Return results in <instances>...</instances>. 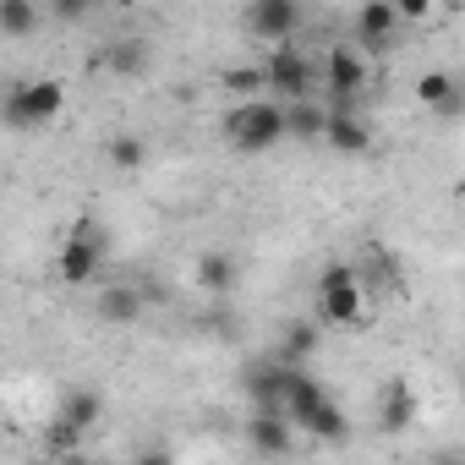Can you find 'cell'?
I'll list each match as a JSON object with an SVG mask.
<instances>
[{"label": "cell", "mask_w": 465, "mask_h": 465, "mask_svg": "<svg viewBox=\"0 0 465 465\" xmlns=\"http://www.w3.org/2000/svg\"><path fill=\"white\" fill-rule=\"evenodd\" d=\"M219 137L230 153H269L291 137V104L280 99H236L219 115Z\"/></svg>", "instance_id": "6da1fadb"}, {"label": "cell", "mask_w": 465, "mask_h": 465, "mask_svg": "<svg viewBox=\"0 0 465 465\" xmlns=\"http://www.w3.org/2000/svg\"><path fill=\"white\" fill-rule=\"evenodd\" d=\"M318 318L329 329H367L372 323V285L351 263H329L318 274Z\"/></svg>", "instance_id": "7a4b0ae2"}, {"label": "cell", "mask_w": 465, "mask_h": 465, "mask_svg": "<svg viewBox=\"0 0 465 465\" xmlns=\"http://www.w3.org/2000/svg\"><path fill=\"white\" fill-rule=\"evenodd\" d=\"M104 258H110V230L94 213H83V219H72V230H66L61 247H55V280L83 291V285L99 280Z\"/></svg>", "instance_id": "3957f363"}, {"label": "cell", "mask_w": 465, "mask_h": 465, "mask_svg": "<svg viewBox=\"0 0 465 465\" xmlns=\"http://www.w3.org/2000/svg\"><path fill=\"white\" fill-rule=\"evenodd\" d=\"M61 110H66V83L61 77H17L6 88V104H0L12 132L50 126V121H61Z\"/></svg>", "instance_id": "277c9868"}, {"label": "cell", "mask_w": 465, "mask_h": 465, "mask_svg": "<svg viewBox=\"0 0 465 465\" xmlns=\"http://www.w3.org/2000/svg\"><path fill=\"white\" fill-rule=\"evenodd\" d=\"M99 421H104V394L77 383V389L61 394V405H55V416H50V443H45V449L66 460V454H77V443H83Z\"/></svg>", "instance_id": "5b68a950"}, {"label": "cell", "mask_w": 465, "mask_h": 465, "mask_svg": "<svg viewBox=\"0 0 465 465\" xmlns=\"http://www.w3.org/2000/svg\"><path fill=\"white\" fill-rule=\"evenodd\" d=\"M263 66H269V94H280L285 104H296V99H307V94H312L318 66H312V55H307V50H296V45H274Z\"/></svg>", "instance_id": "8992f818"}, {"label": "cell", "mask_w": 465, "mask_h": 465, "mask_svg": "<svg viewBox=\"0 0 465 465\" xmlns=\"http://www.w3.org/2000/svg\"><path fill=\"white\" fill-rule=\"evenodd\" d=\"M323 83H329L334 104H356V99L367 94L372 72H367V61H361V55H356L351 45H334V50L323 55Z\"/></svg>", "instance_id": "52a82bcc"}, {"label": "cell", "mask_w": 465, "mask_h": 465, "mask_svg": "<svg viewBox=\"0 0 465 465\" xmlns=\"http://www.w3.org/2000/svg\"><path fill=\"white\" fill-rule=\"evenodd\" d=\"M416 104L427 115H438V121H460L465 115V83L449 66H432V72L416 77Z\"/></svg>", "instance_id": "ba28073f"}, {"label": "cell", "mask_w": 465, "mask_h": 465, "mask_svg": "<svg viewBox=\"0 0 465 465\" xmlns=\"http://www.w3.org/2000/svg\"><path fill=\"white\" fill-rule=\"evenodd\" d=\"M394 34H400V12H394V0H361L356 6V17H351V39L361 45V50H389L394 45Z\"/></svg>", "instance_id": "9c48e42d"}, {"label": "cell", "mask_w": 465, "mask_h": 465, "mask_svg": "<svg viewBox=\"0 0 465 465\" xmlns=\"http://www.w3.org/2000/svg\"><path fill=\"white\" fill-rule=\"evenodd\" d=\"M323 148H334L340 159H361V153H372V126L356 115V104H334V110H329Z\"/></svg>", "instance_id": "30bf717a"}, {"label": "cell", "mask_w": 465, "mask_h": 465, "mask_svg": "<svg viewBox=\"0 0 465 465\" xmlns=\"http://www.w3.org/2000/svg\"><path fill=\"white\" fill-rule=\"evenodd\" d=\"M247 28L263 45H291V34L302 28V0H252Z\"/></svg>", "instance_id": "8fae6325"}, {"label": "cell", "mask_w": 465, "mask_h": 465, "mask_svg": "<svg viewBox=\"0 0 465 465\" xmlns=\"http://www.w3.org/2000/svg\"><path fill=\"white\" fill-rule=\"evenodd\" d=\"M291 372H296V367H291L285 356L247 367V394H252V405H258V411H285V389H291Z\"/></svg>", "instance_id": "7c38bea8"}, {"label": "cell", "mask_w": 465, "mask_h": 465, "mask_svg": "<svg viewBox=\"0 0 465 465\" xmlns=\"http://www.w3.org/2000/svg\"><path fill=\"white\" fill-rule=\"evenodd\" d=\"M416 416H421L416 389H411L405 378H389V383H383V394H378V427H383V432H411V427H416Z\"/></svg>", "instance_id": "4fadbf2b"}, {"label": "cell", "mask_w": 465, "mask_h": 465, "mask_svg": "<svg viewBox=\"0 0 465 465\" xmlns=\"http://www.w3.org/2000/svg\"><path fill=\"white\" fill-rule=\"evenodd\" d=\"M247 443H252L258 454H291V449H296V421H291L285 411H252Z\"/></svg>", "instance_id": "5bb4252c"}, {"label": "cell", "mask_w": 465, "mask_h": 465, "mask_svg": "<svg viewBox=\"0 0 465 465\" xmlns=\"http://www.w3.org/2000/svg\"><path fill=\"white\" fill-rule=\"evenodd\" d=\"M94 312H99L104 323H115V329H132V323L143 318V291H137V285H104V291L94 296Z\"/></svg>", "instance_id": "9a60e30c"}, {"label": "cell", "mask_w": 465, "mask_h": 465, "mask_svg": "<svg viewBox=\"0 0 465 465\" xmlns=\"http://www.w3.org/2000/svg\"><path fill=\"white\" fill-rule=\"evenodd\" d=\"M236 280H242V263H236V252L213 247V252H203V258H197V291H208V296H224V291H236Z\"/></svg>", "instance_id": "2e32d148"}, {"label": "cell", "mask_w": 465, "mask_h": 465, "mask_svg": "<svg viewBox=\"0 0 465 465\" xmlns=\"http://www.w3.org/2000/svg\"><path fill=\"white\" fill-rule=\"evenodd\" d=\"M39 28H45L39 0H0V34H6L12 45H28Z\"/></svg>", "instance_id": "e0dca14e"}, {"label": "cell", "mask_w": 465, "mask_h": 465, "mask_svg": "<svg viewBox=\"0 0 465 465\" xmlns=\"http://www.w3.org/2000/svg\"><path fill=\"white\" fill-rule=\"evenodd\" d=\"M323 400H329V389H323V383H318L307 367H296V372H291V389H285V416L302 427V421H307V416H312Z\"/></svg>", "instance_id": "ac0fdd59"}, {"label": "cell", "mask_w": 465, "mask_h": 465, "mask_svg": "<svg viewBox=\"0 0 465 465\" xmlns=\"http://www.w3.org/2000/svg\"><path fill=\"white\" fill-rule=\"evenodd\" d=\"M361 280L372 285V296H400V258H389V247H378V242H367V252H361Z\"/></svg>", "instance_id": "d6986e66"}, {"label": "cell", "mask_w": 465, "mask_h": 465, "mask_svg": "<svg viewBox=\"0 0 465 465\" xmlns=\"http://www.w3.org/2000/svg\"><path fill=\"white\" fill-rule=\"evenodd\" d=\"M323 351V329L312 323V318H296V323H285V340H280V356L291 361V367H307L312 356Z\"/></svg>", "instance_id": "ffe728a7"}, {"label": "cell", "mask_w": 465, "mask_h": 465, "mask_svg": "<svg viewBox=\"0 0 465 465\" xmlns=\"http://www.w3.org/2000/svg\"><path fill=\"white\" fill-rule=\"evenodd\" d=\"M302 427H307V438H318V443H345V438H351V421H345V411H340L334 400H323Z\"/></svg>", "instance_id": "44dd1931"}, {"label": "cell", "mask_w": 465, "mask_h": 465, "mask_svg": "<svg viewBox=\"0 0 465 465\" xmlns=\"http://www.w3.org/2000/svg\"><path fill=\"white\" fill-rule=\"evenodd\" d=\"M104 159H110V170H143L148 164V143L132 137V132H121V137L104 143Z\"/></svg>", "instance_id": "7402d4cb"}, {"label": "cell", "mask_w": 465, "mask_h": 465, "mask_svg": "<svg viewBox=\"0 0 465 465\" xmlns=\"http://www.w3.org/2000/svg\"><path fill=\"white\" fill-rule=\"evenodd\" d=\"M99 66H110L115 77H143V66H148V50H143V45H126V39H121V45H110V50L99 55Z\"/></svg>", "instance_id": "603a6c76"}, {"label": "cell", "mask_w": 465, "mask_h": 465, "mask_svg": "<svg viewBox=\"0 0 465 465\" xmlns=\"http://www.w3.org/2000/svg\"><path fill=\"white\" fill-rule=\"evenodd\" d=\"M323 126H329V110H318L312 99H296V104H291V137L323 143Z\"/></svg>", "instance_id": "cb8c5ba5"}, {"label": "cell", "mask_w": 465, "mask_h": 465, "mask_svg": "<svg viewBox=\"0 0 465 465\" xmlns=\"http://www.w3.org/2000/svg\"><path fill=\"white\" fill-rule=\"evenodd\" d=\"M224 88L236 94V99H263L269 94V66H230Z\"/></svg>", "instance_id": "d4e9b609"}, {"label": "cell", "mask_w": 465, "mask_h": 465, "mask_svg": "<svg viewBox=\"0 0 465 465\" xmlns=\"http://www.w3.org/2000/svg\"><path fill=\"white\" fill-rule=\"evenodd\" d=\"M94 6H99V0H50V17H61V23H83Z\"/></svg>", "instance_id": "484cf974"}, {"label": "cell", "mask_w": 465, "mask_h": 465, "mask_svg": "<svg viewBox=\"0 0 465 465\" xmlns=\"http://www.w3.org/2000/svg\"><path fill=\"white\" fill-rule=\"evenodd\" d=\"M394 12H400V23H427L438 12V0H394Z\"/></svg>", "instance_id": "4316f807"}, {"label": "cell", "mask_w": 465, "mask_h": 465, "mask_svg": "<svg viewBox=\"0 0 465 465\" xmlns=\"http://www.w3.org/2000/svg\"><path fill=\"white\" fill-rule=\"evenodd\" d=\"M454 203H460V219H465V181L454 186Z\"/></svg>", "instance_id": "83f0119b"}, {"label": "cell", "mask_w": 465, "mask_h": 465, "mask_svg": "<svg viewBox=\"0 0 465 465\" xmlns=\"http://www.w3.org/2000/svg\"><path fill=\"white\" fill-rule=\"evenodd\" d=\"M460 394H465V383H460Z\"/></svg>", "instance_id": "f1b7e54d"}, {"label": "cell", "mask_w": 465, "mask_h": 465, "mask_svg": "<svg viewBox=\"0 0 465 465\" xmlns=\"http://www.w3.org/2000/svg\"><path fill=\"white\" fill-rule=\"evenodd\" d=\"M460 6H465V0H460Z\"/></svg>", "instance_id": "f546056e"}]
</instances>
